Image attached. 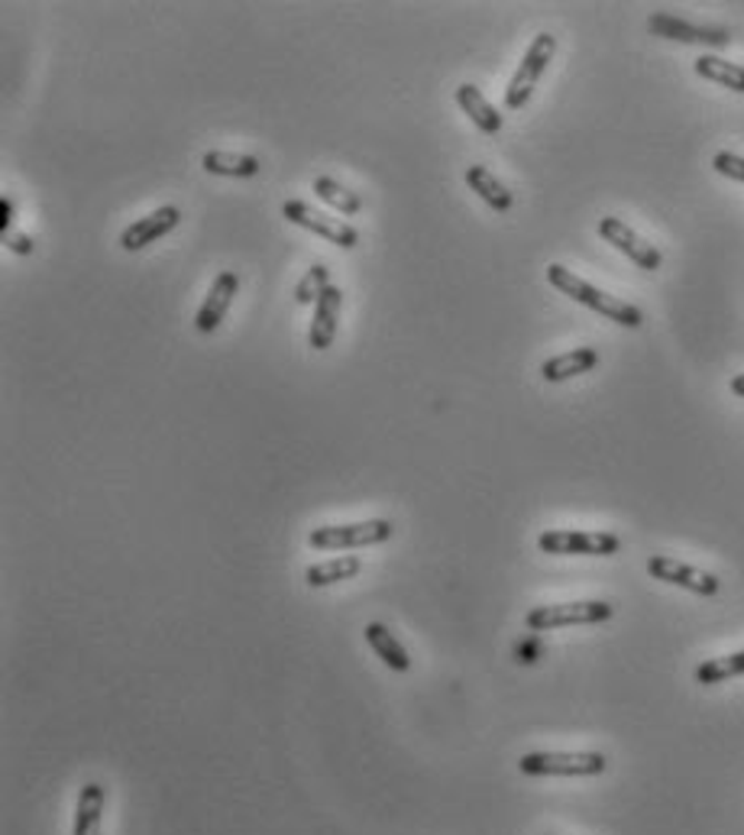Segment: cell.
I'll return each mask as SVG.
<instances>
[{
    "label": "cell",
    "instance_id": "1",
    "mask_svg": "<svg viewBox=\"0 0 744 835\" xmlns=\"http://www.w3.org/2000/svg\"><path fill=\"white\" fill-rule=\"evenodd\" d=\"M547 282H551L557 292L570 295L573 302L593 308V311H599L602 318H609V321H615V324H622V328H641V324H644L641 308L622 302V299H615V295H605L602 289H595V285H590L586 279H580L573 269L560 266V263L547 266Z\"/></svg>",
    "mask_w": 744,
    "mask_h": 835
},
{
    "label": "cell",
    "instance_id": "2",
    "mask_svg": "<svg viewBox=\"0 0 744 835\" xmlns=\"http://www.w3.org/2000/svg\"><path fill=\"white\" fill-rule=\"evenodd\" d=\"M609 767L599 752H531L519 761L527 777H595Z\"/></svg>",
    "mask_w": 744,
    "mask_h": 835
},
{
    "label": "cell",
    "instance_id": "3",
    "mask_svg": "<svg viewBox=\"0 0 744 835\" xmlns=\"http://www.w3.org/2000/svg\"><path fill=\"white\" fill-rule=\"evenodd\" d=\"M554 52H557V39L551 37V33L534 37V42H531L527 52H524V59H521L519 72L512 76L509 88H505V108H509V111H521V108L531 101L537 81L547 72V66L554 62Z\"/></svg>",
    "mask_w": 744,
    "mask_h": 835
},
{
    "label": "cell",
    "instance_id": "4",
    "mask_svg": "<svg viewBox=\"0 0 744 835\" xmlns=\"http://www.w3.org/2000/svg\"><path fill=\"white\" fill-rule=\"evenodd\" d=\"M612 618V606L602 600H586V603H557V606H537L524 615L527 632H554L566 625H599Z\"/></svg>",
    "mask_w": 744,
    "mask_h": 835
},
{
    "label": "cell",
    "instance_id": "5",
    "mask_svg": "<svg viewBox=\"0 0 744 835\" xmlns=\"http://www.w3.org/2000/svg\"><path fill=\"white\" fill-rule=\"evenodd\" d=\"M392 522L370 519V522H353V525H324L308 534V544L314 551H346V547H370L385 544L392 537Z\"/></svg>",
    "mask_w": 744,
    "mask_h": 835
},
{
    "label": "cell",
    "instance_id": "6",
    "mask_svg": "<svg viewBox=\"0 0 744 835\" xmlns=\"http://www.w3.org/2000/svg\"><path fill=\"white\" fill-rule=\"evenodd\" d=\"M537 547L544 554H583V557H609L619 554L622 537L612 532H573V529H554L537 537Z\"/></svg>",
    "mask_w": 744,
    "mask_h": 835
},
{
    "label": "cell",
    "instance_id": "7",
    "mask_svg": "<svg viewBox=\"0 0 744 835\" xmlns=\"http://www.w3.org/2000/svg\"><path fill=\"white\" fill-rule=\"evenodd\" d=\"M282 218H289L298 228L311 230V233L331 240L340 250H353V247L360 243V230L350 228V224H340V221L321 214V211H314L308 201H285V204H282Z\"/></svg>",
    "mask_w": 744,
    "mask_h": 835
},
{
    "label": "cell",
    "instance_id": "8",
    "mask_svg": "<svg viewBox=\"0 0 744 835\" xmlns=\"http://www.w3.org/2000/svg\"><path fill=\"white\" fill-rule=\"evenodd\" d=\"M599 237H602L605 243H612L619 253H625L637 269L657 272L661 263H664L661 250H657L654 243L641 240V237H637L625 221H619V218H602V221H599Z\"/></svg>",
    "mask_w": 744,
    "mask_h": 835
},
{
    "label": "cell",
    "instance_id": "9",
    "mask_svg": "<svg viewBox=\"0 0 744 835\" xmlns=\"http://www.w3.org/2000/svg\"><path fill=\"white\" fill-rule=\"evenodd\" d=\"M647 573L661 583H670V586H683L696 596H715L718 593V576H712L706 570L690 567L683 561H673L667 554H654L647 561Z\"/></svg>",
    "mask_w": 744,
    "mask_h": 835
},
{
    "label": "cell",
    "instance_id": "10",
    "mask_svg": "<svg viewBox=\"0 0 744 835\" xmlns=\"http://www.w3.org/2000/svg\"><path fill=\"white\" fill-rule=\"evenodd\" d=\"M647 30L664 39L693 42V46H708V49H722V46L732 42L728 30H722V27H693V23H683L680 17H670V13H654V17L647 20Z\"/></svg>",
    "mask_w": 744,
    "mask_h": 835
},
{
    "label": "cell",
    "instance_id": "11",
    "mask_svg": "<svg viewBox=\"0 0 744 835\" xmlns=\"http://www.w3.org/2000/svg\"><path fill=\"white\" fill-rule=\"evenodd\" d=\"M237 292H240V275H237L233 269H223L221 275L214 279V285H211V292H208L204 304L198 308L194 328H198L201 334H214V331L221 328L223 318H227V311H230L233 299H237Z\"/></svg>",
    "mask_w": 744,
    "mask_h": 835
},
{
    "label": "cell",
    "instance_id": "12",
    "mask_svg": "<svg viewBox=\"0 0 744 835\" xmlns=\"http://www.w3.org/2000/svg\"><path fill=\"white\" fill-rule=\"evenodd\" d=\"M179 224H182V211H179L175 204H165V208L152 211V214L140 218L137 224H130V228L123 230V233H120V247H123L127 253H137V250H143L149 243H155L159 237L172 233Z\"/></svg>",
    "mask_w": 744,
    "mask_h": 835
},
{
    "label": "cell",
    "instance_id": "13",
    "mask_svg": "<svg viewBox=\"0 0 744 835\" xmlns=\"http://www.w3.org/2000/svg\"><path fill=\"white\" fill-rule=\"evenodd\" d=\"M340 308H343V292L336 285H328L321 292V299L314 302V321H311V331H308V343L314 350H328L334 343Z\"/></svg>",
    "mask_w": 744,
    "mask_h": 835
},
{
    "label": "cell",
    "instance_id": "14",
    "mask_svg": "<svg viewBox=\"0 0 744 835\" xmlns=\"http://www.w3.org/2000/svg\"><path fill=\"white\" fill-rule=\"evenodd\" d=\"M104 803H108V787L91 781L78 791L74 803V826L72 835H101V819H104Z\"/></svg>",
    "mask_w": 744,
    "mask_h": 835
},
{
    "label": "cell",
    "instance_id": "15",
    "mask_svg": "<svg viewBox=\"0 0 744 835\" xmlns=\"http://www.w3.org/2000/svg\"><path fill=\"white\" fill-rule=\"evenodd\" d=\"M456 104L463 108V114H470V120L483 130L485 137H495L502 130V114L485 101V94L476 88V84H460L453 91Z\"/></svg>",
    "mask_w": 744,
    "mask_h": 835
},
{
    "label": "cell",
    "instance_id": "16",
    "mask_svg": "<svg viewBox=\"0 0 744 835\" xmlns=\"http://www.w3.org/2000/svg\"><path fill=\"white\" fill-rule=\"evenodd\" d=\"M599 366V350L593 346H580V350H570V353H560L554 360H547L541 366V376L547 382H566L573 376H583Z\"/></svg>",
    "mask_w": 744,
    "mask_h": 835
},
{
    "label": "cell",
    "instance_id": "17",
    "mask_svg": "<svg viewBox=\"0 0 744 835\" xmlns=\"http://www.w3.org/2000/svg\"><path fill=\"white\" fill-rule=\"evenodd\" d=\"M366 642H370V647L375 651V657H382L385 667H392V671H399V674L411 671L409 651L402 647V642H399L382 622H370V625H366Z\"/></svg>",
    "mask_w": 744,
    "mask_h": 835
},
{
    "label": "cell",
    "instance_id": "18",
    "mask_svg": "<svg viewBox=\"0 0 744 835\" xmlns=\"http://www.w3.org/2000/svg\"><path fill=\"white\" fill-rule=\"evenodd\" d=\"M466 185L476 191L485 204H489L492 211H499V214L512 211V204H515L512 191L505 189L485 165H470V169H466Z\"/></svg>",
    "mask_w": 744,
    "mask_h": 835
},
{
    "label": "cell",
    "instance_id": "19",
    "mask_svg": "<svg viewBox=\"0 0 744 835\" xmlns=\"http://www.w3.org/2000/svg\"><path fill=\"white\" fill-rule=\"evenodd\" d=\"M201 165L211 175H227V179H253L262 172V162L257 155H233V152H204Z\"/></svg>",
    "mask_w": 744,
    "mask_h": 835
},
{
    "label": "cell",
    "instance_id": "20",
    "mask_svg": "<svg viewBox=\"0 0 744 835\" xmlns=\"http://www.w3.org/2000/svg\"><path fill=\"white\" fill-rule=\"evenodd\" d=\"M363 570V561L360 557H334V561H324V564H311L304 570V583L314 590V586H334L340 580H350Z\"/></svg>",
    "mask_w": 744,
    "mask_h": 835
},
{
    "label": "cell",
    "instance_id": "21",
    "mask_svg": "<svg viewBox=\"0 0 744 835\" xmlns=\"http://www.w3.org/2000/svg\"><path fill=\"white\" fill-rule=\"evenodd\" d=\"M696 76L706 78V81H715V84H722V88H728V91H738L744 94V66H735V62H725V59H718V56H703V59H696Z\"/></svg>",
    "mask_w": 744,
    "mask_h": 835
},
{
    "label": "cell",
    "instance_id": "22",
    "mask_svg": "<svg viewBox=\"0 0 744 835\" xmlns=\"http://www.w3.org/2000/svg\"><path fill=\"white\" fill-rule=\"evenodd\" d=\"M314 194H318L328 208H334V211L346 214V218H353V214L363 211V198H360L356 191L343 189V185H340L336 179H331V175L314 179Z\"/></svg>",
    "mask_w": 744,
    "mask_h": 835
},
{
    "label": "cell",
    "instance_id": "23",
    "mask_svg": "<svg viewBox=\"0 0 744 835\" xmlns=\"http://www.w3.org/2000/svg\"><path fill=\"white\" fill-rule=\"evenodd\" d=\"M744 674V651L725 654V657H708L696 667V681L700 684H722L728 677H742Z\"/></svg>",
    "mask_w": 744,
    "mask_h": 835
},
{
    "label": "cell",
    "instance_id": "24",
    "mask_svg": "<svg viewBox=\"0 0 744 835\" xmlns=\"http://www.w3.org/2000/svg\"><path fill=\"white\" fill-rule=\"evenodd\" d=\"M328 285H331V269L324 266V263H314V266L304 272V279L295 285V302L314 304Z\"/></svg>",
    "mask_w": 744,
    "mask_h": 835
},
{
    "label": "cell",
    "instance_id": "25",
    "mask_svg": "<svg viewBox=\"0 0 744 835\" xmlns=\"http://www.w3.org/2000/svg\"><path fill=\"white\" fill-rule=\"evenodd\" d=\"M712 169L718 172V175H725V179H732V182H742L744 185V155H735V152H715V159H712Z\"/></svg>",
    "mask_w": 744,
    "mask_h": 835
},
{
    "label": "cell",
    "instance_id": "26",
    "mask_svg": "<svg viewBox=\"0 0 744 835\" xmlns=\"http://www.w3.org/2000/svg\"><path fill=\"white\" fill-rule=\"evenodd\" d=\"M3 243H7V250H13V253H33V237H27V233H17V230H10V233H3Z\"/></svg>",
    "mask_w": 744,
    "mask_h": 835
},
{
    "label": "cell",
    "instance_id": "27",
    "mask_svg": "<svg viewBox=\"0 0 744 835\" xmlns=\"http://www.w3.org/2000/svg\"><path fill=\"white\" fill-rule=\"evenodd\" d=\"M0 230L3 233L13 230V201L10 198H0Z\"/></svg>",
    "mask_w": 744,
    "mask_h": 835
},
{
    "label": "cell",
    "instance_id": "28",
    "mask_svg": "<svg viewBox=\"0 0 744 835\" xmlns=\"http://www.w3.org/2000/svg\"><path fill=\"white\" fill-rule=\"evenodd\" d=\"M515 654H519V661L531 664V661H537V657H534V654H537V645H534V642H524V645L515 647Z\"/></svg>",
    "mask_w": 744,
    "mask_h": 835
},
{
    "label": "cell",
    "instance_id": "29",
    "mask_svg": "<svg viewBox=\"0 0 744 835\" xmlns=\"http://www.w3.org/2000/svg\"><path fill=\"white\" fill-rule=\"evenodd\" d=\"M732 392H735L738 399H744V373H738V376L732 380Z\"/></svg>",
    "mask_w": 744,
    "mask_h": 835
}]
</instances>
